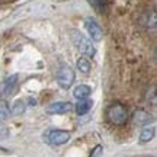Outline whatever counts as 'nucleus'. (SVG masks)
<instances>
[{
  "instance_id": "10",
  "label": "nucleus",
  "mask_w": 157,
  "mask_h": 157,
  "mask_svg": "<svg viewBox=\"0 0 157 157\" xmlns=\"http://www.w3.org/2000/svg\"><path fill=\"white\" fill-rule=\"evenodd\" d=\"M90 87L87 84H78L76 86V89L73 90V96L76 99H86V98H89L90 95Z\"/></svg>"
},
{
  "instance_id": "8",
  "label": "nucleus",
  "mask_w": 157,
  "mask_h": 157,
  "mask_svg": "<svg viewBox=\"0 0 157 157\" xmlns=\"http://www.w3.org/2000/svg\"><path fill=\"white\" fill-rule=\"evenodd\" d=\"M132 119L138 125H147V124H150L153 121V117L147 111H144V109H137L134 112V115H132Z\"/></svg>"
},
{
  "instance_id": "6",
  "label": "nucleus",
  "mask_w": 157,
  "mask_h": 157,
  "mask_svg": "<svg viewBox=\"0 0 157 157\" xmlns=\"http://www.w3.org/2000/svg\"><path fill=\"white\" fill-rule=\"evenodd\" d=\"M84 26H86V31L89 32L90 38L93 39V41H101V39L103 38V31H102V28L98 25L96 21H93V19H86Z\"/></svg>"
},
{
  "instance_id": "15",
  "label": "nucleus",
  "mask_w": 157,
  "mask_h": 157,
  "mask_svg": "<svg viewBox=\"0 0 157 157\" xmlns=\"http://www.w3.org/2000/svg\"><path fill=\"white\" fill-rule=\"evenodd\" d=\"M102 151H103V147L102 146H96L93 150H92V153H90V157H101Z\"/></svg>"
},
{
  "instance_id": "2",
  "label": "nucleus",
  "mask_w": 157,
  "mask_h": 157,
  "mask_svg": "<svg viewBox=\"0 0 157 157\" xmlns=\"http://www.w3.org/2000/svg\"><path fill=\"white\" fill-rule=\"evenodd\" d=\"M106 118L113 125H124L128 121V109L125 105L117 102L106 109Z\"/></svg>"
},
{
  "instance_id": "7",
  "label": "nucleus",
  "mask_w": 157,
  "mask_h": 157,
  "mask_svg": "<svg viewBox=\"0 0 157 157\" xmlns=\"http://www.w3.org/2000/svg\"><path fill=\"white\" fill-rule=\"evenodd\" d=\"M16 82H17V76H9V77L3 80L2 83H0V96H9L13 92L15 89V86H16Z\"/></svg>"
},
{
  "instance_id": "13",
  "label": "nucleus",
  "mask_w": 157,
  "mask_h": 157,
  "mask_svg": "<svg viewBox=\"0 0 157 157\" xmlns=\"http://www.w3.org/2000/svg\"><path fill=\"white\" fill-rule=\"evenodd\" d=\"M10 115V108L6 103L5 101H0V121H5L7 119Z\"/></svg>"
},
{
  "instance_id": "11",
  "label": "nucleus",
  "mask_w": 157,
  "mask_h": 157,
  "mask_svg": "<svg viewBox=\"0 0 157 157\" xmlns=\"http://www.w3.org/2000/svg\"><path fill=\"white\" fill-rule=\"evenodd\" d=\"M154 134H156V128H154L153 125H151V127H146V128L141 131L140 141H141V143H148V141L153 140Z\"/></svg>"
},
{
  "instance_id": "1",
  "label": "nucleus",
  "mask_w": 157,
  "mask_h": 157,
  "mask_svg": "<svg viewBox=\"0 0 157 157\" xmlns=\"http://www.w3.org/2000/svg\"><path fill=\"white\" fill-rule=\"evenodd\" d=\"M70 36H71V41H73L74 47L77 48L84 57H93L96 54V50L92 41L89 38H86L80 31H76V29H71L70 31Z\"/></svg>"
},
{
  "instance_id": "3",
  "label": "nucleus",
  "mask_w": 157,
  "mask_h": 157,
  "mask_svg": "<svg viewBox=\"0 0 157 157\" xmlns=\"http://www.w3.org/2000/svg\"><path fill=\"white\" fill-rule=\"evenodd\" d=\"M57 82L63 89H68L74 82V71L73 68L67 64H61L57 70Z\"/></svg>"
},
{
  "instance_id": "5",
  "label": "nucleus",
  "mask_w": 157,
  "mask_h": 157,
  "mask_svg": "<svg viewBox=\"0 0 157 157\" xmlns=\"http://www.w3.org/2000/svg\"><path fill=\"white\" fill-rule=\"evenodd\" d=\"M73 105L70 102H56V103H51L50 106L47 108V112L50 115H64L73 111Z\"/></svg>"
},
{
  "instance_id": "12",
  "label": "nucleus",
  "mask_w": 157,
  "mask_h": 157,
  "mask_svg": "<svg viewBox=\"0 0 157 157\" xmlns=\"http://www.w3.org/2000/svg\"><path fill=\"white\" fill-rule=\"evenodd\" d=\"M77 68L82 73H89L90 68H92V64H90L89 58L87 57H80L77 60Z\"/></svg>"
},
{
  "instance_id": "4",
  "label": "nucleus",
  "mask_w": 157,
  "mask_h": 157,
  "mask_svg": "<svg viewBox=\"0 0 157 157\" xmlns=\"http://www.w3.org/2000/svg\"><path fill=\"white\" fill-rule=\"evenodd\" d=\"M71 138V134L68 131L63 129H50L45 132V140L52 146H63Z\"/></svg>"
},
{
  "instance_id": "9",
  "label": "nucleus",
  "mask_w": 157,
  "mask_h": 157,
  "mask_svg": "<svg viewBox=\"0 0 157 157\" xmlns=\"http://www.w3.org/2000/svg\"><path fill=\"white\" fill-rule=\"evenodd\" d=\"M92 105H93V102L90 101L89 98H86V99H78L77 105H76V113H77V115H86V113L90 111Z\"/></svg>"
},
{
  "instance_id": "14",
  "label": "nucleus",
  "mask_w": 157,
  "mask_h": 157,
  "mask_svg": "<svg viewBox=\"0 0 157 157\" xmlns=\"http://www.w3.org/2000/svg\"><path fill=\"white\" fill-rule=\"evenodd\" d=\"M25 108H26L25 102L21 101V99H17V101L13 103V106H12V113H15V115H21V113L25 112Z\"/></svg>"
},
{
  "instance_id": "16",
  "label": "nucleus",
  "mask_w": 157,
  "mask_h": 157,
  "mask_svg": "<svg viewBox=\"0 0 157 157\" xmlns=\"http://www.w3.org/2000/svg\"><path fill=\"white\" fill-rule=\"evenodd\" d=\"M89 3L92 6H95L96 9H103V6H105V0H89Z\"/></svg>"
},
{
  "instance_id": "17",
  "label": "nucleus",
  "mask_w": 157,
  "mask_h": 157,
  "mask_svg": "<svg viewBox=\"0 0 157 157\" xmlns=\"http://www.w3.org/2000/svg\"><path fill=\"white\" fill-rule=\"evenodd\" d=\"M0 150H3V151H5V148H2V147H0Z\"/></svg>"
}]
</instances>
